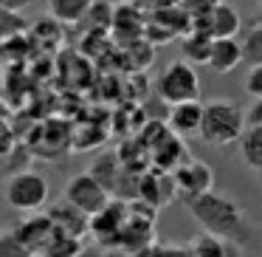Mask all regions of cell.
<instances>
[{"label": "cell", "instance_id": "obj_1", "mask_svg": "<svg viewBox=\"0 0 262 257\" xmlns=\"http://www.w3.org/2000/svg\"><path fill=\"white\" fill-rule=\"evenodd\" d=\"M186 209L192 212V218L211 234H220L223 240H231V243L239 246H251L256 238L254 226L248 223L245 212L239 209L237 201H231L223 192H206L200 198L189 201Z\"/></svg>", "mask_w": 262, "mask_h": 257}, {"label": "cell", "instance_id": "obj_2", "mask_svg": "<svg viewBox=\"0 0 262 257\" xmlns=\"http://www.w3.org/2000/svg\"><path fill=\"white\" fill-rule=\"evenodd\" d=\"M248 127V116L234 99H211L203 108L200 139L211 147H228L243 139Z\"/></svg>", "mask_w": 262, "mask_h": 257}, {"label": "cell", "instance_id": "obj_3", "mask_svg": "<svg viewBox=\"0 0 262 257\" xmlns=\"http://www.w3.org/2000/svg\"><path fill=\"white\" fill-rule=\"evenodd\" d=\"M158 96L166 105H181L189 99H200V76L192 63L175 60L158 76Z\"/></svg>", "mask_w": 262, "mask_h": 257}, {"label": "cell", "instance_id": "obj_4", "mask_svg": "<svg viewBox=\"0 0 262 257\" xmlns=\"http://www.w3.org/2000/svg\"><path fill=\"white\" fill-rule=\"evenodd\" d=\"M6 201L17 212H37L48 201V181L34 170H23L6 178Z\"/></svg>", "mask_w": 262, "mask_h": 257}, {"label": "cell", "instance_id": "obj_5", "mask_svg": "<svg viewBox=\"0 0 262 257\" xmlns=\"http://www.w3.org/2000/svg\"><path fill=\"white\" fill-rule=\"evenodd\" d=\"M110 195H113V192H110V189L104 187V184L99 181L91 170H88V172H76V175L65 184V198H68L71 204H76L82 212H88L91 218L99 215V212L110 204Z\"/></svg>", "mask_w": 262, "mask_h": 257}, {"label": "cell", "instance_id": "obj_6", "mask_svg": "<svg viewBox=\"0 0 262 257\" xmlns=\"http://www.w3.org/2000/svg\"><path fill=\"white\" fill-rule=\"evenodd\" d=\"M172 175H175L178 198H181L183 204H189V201H194V198H200V195L214 189V172H211V167L203 164V161H194V159L183 161Z\"/></svg>", "mask_w": 262, "mask_h": 257}, {"label": "cell", "instance_id": "obj_7", "mask_svg": "<svg viewBox=\"0 0 262 257\" xmlns=\"http://www.w3.org/2000/svg\"><path fill=\"white\" fill-rule=\"evenodd\" d=\"M192 29L209 31L211 37H237L243 31V20H239V12L231 3H220L209 14L192 17Z\"/></svg>", "mask_w": 262, "mask_h": 257}, {"label": "cell", "instance_id": "obj_8", "mask_svg": "<svg viewBox=\"0 0 262 257\" xmlns=\"http://www.w3.org/2000/svg\"><path fill=\"white\" fill-rule=\"evenodd\" d=\"M14 234L37 254V251H46L48 246L59 238V229H57V223L51 221V215H34V218L20 223V226L14 229Z\"/></svg>", "mask_w": 262, "mask_h": 257}, {"label": "cell", "instance_id": "obj_9", "mask_svg": "<svg viewBox=\"0 0 262 257\" xmlns=\"http://www.w3.org/2000/svg\"><path fill=\"white\" fill-rule=\"evenodd\" d=\"M48 215H51V221L57 223L59 232L68 234V238H74V240L85 238V234L91 232V221H93V218L88 215V212H82L76 204H71L68 198H62L59 204H54Z\"/></svg>", "mask_w": 262, "mask_h": 257}, {"label": "cell", "instance_id": "obj_10", "mask_svg": "<svg viewBox=\"0 0 262 257\" xmlns=\"http://www.w3.org/2000/svg\"><path fill=\"white\" fill-rule=\"evenodd\" d=\"M138 198L147 201V204L152 206H164L169 204V201L178 198V187H175V175H172L169 170H161L158 172H147V175H141V187H138Z\"/></svg>", "mask_w": 262, "mask_h": 257}, {"label": "cell", "instance_id": "obj_11", "mask_svg": "<svg viewBox=\"0 0 262 257\" xmlns=\"http://www.w3.org/2000/svg\"><path fill=\"white\" fill-rule=\"evenodd\" d=\"M203 108L206 102L200 99H189L181 105H169V116H166V125L172 127V133L178 136H200V125H203Z\"/></svg>", "mask_w": 262, "mask_h": 257}, {"label": "cell", "instance_id": "obj_12", "mask_svg": "<svg viewBox=\"0 0 262 257\" xmlns=\"http://www.w3.org/2000/svg\"><path fill=\"white\" fill-rule=\"evenodd\" d=\"M127 221H130V215H127L124 204H121V201H110L99 215H93L91 232L102 240H119L121 232H124V226H127Z\"/></svg>", "mask_w": 262, "mask_h": 257}, {"label": "cell", "instance_id": "obj_13", "mask_svg": "<svg viewBox=\"0 0 262 257\" xmlns=\"http://www.w3.org/2000/svg\"><path fill=\"white\" fill-rule=\"evenodd\" d=\"M239 63H245L243 40H237V37H214L209 68L214 71V74H231Z\"/></svg>", "mask_w": 262, "mask_h": 257}, {"label": "cell", "instance_id": "obj_14", "mask_svg": "<svg viewBox=\"0 0 262 257\" xmlns=\"http://www.w3.org/2000/svg\"><path fill=\"white\" fill-rule=\"evenodd\" d=\"M211 46H214V37L209 31H200V29H189L181 37V54L192 65H209Z\"/></svg>", "mask_w": 262, "mask_h": 257}, {"label": "cell", "instance_id": "obj_15", "mask_svg": "<svg viewBox=\"0 0 262 257\" xmlns=\"http://www.w3.org/2000/svg\"><path fill=\"white\" fill-rule=\"evenodd\" d=\"M91 172L116 195L121 178H124V172H127V164L121 161L119 153H102V155H96V161L91 164Z\"/></svg>", "mask_w": 262, "mask_h": 257}, {"label": "cell", "instance_id": "obj_16", "mask_svg": "<svg viewBox=\"0 0 262 257\" xmlns=\"http://www.w3.org/2000/svg\"><path fill=\"white\" fill-rule=\"evenodd\" d=\"M183 136H178V133H169V136L164 139L161 144H155V153H152V159H155V164L161 167V170H169V172H175L178 167L183 164V161H189L186 159V153H183V142H181Z\"/></svg>", "mask_w": 262, "mask_h": 257}, {"label": "cell", "instance_id": "obj_17", "mask_svg": "<svg viewBox=\"0 0 262 257\" xmlns=\"http://www.w3.org/2000/svg\"><path fill=\"white\" fill-rule=\"evenodd\" d=\"M93 3L96 0H48V12L57 23H65V26H74L79 20H85L91 14Z\"/></svg>", "mask_w": 262, "mask_h": 257}, {"label": "cell", "instance_id": "obj_18", "mask_svg": "<svg viewBox=\"0 0 262 257\" xmlns=\"http://www.w3.org/2000/svg\"><path fill=\"white\" fill-rule=\"evenodd\" d=\"M239 159L251 167V170L262 172V125H248L243 133V139L237 142Z\"/></svg>", "mask_w": 262, "mask_h": 257}, {"label": "cell", "instance_id": "obj_19", "mask_svg": "<svg viewBox=\"0 0 262 257\" xmlns=\"http://www.w3.org/2000/svg\"><path fill=\"white\" fill-rule=\"evenodd\" d=\"M226 246H228V240H223L220 234L203 232L189 243V257H223Z\"/></svg>", "mask_w": 262, "mask_h": 257}, {"label": "cell", "instance_id": "obj_20", "mask_svg": "<svg viewBox=\"0 0 262 257\" xmlns=\"http://www.w3.org/2000/svg\"><path fill=\"white\" fill-rule=\"evenodd\" d=\"M243 51L248 65H262V26H251L243 34Z\"/></svg>", "mask_w": 262, "mask_h": 257}, {"label": "cell", "instance_id": "obj_21", "mask_svg": "<svg viewBox=\"0 0 262 257\" xmlns=\"http://www.w3.org/2000/svg\"><path fill=\"white\" fill-rule=\"evenodd\" d=\"M29 161H31V153L23 144H20V147H12L9 153H3V172H6V178L29 170Z\"/></svg>", "mask_w": 262, "mask_h": 257}, {"label": "cell", "instance_id": "obj_22", "mask_svg": "<svg viewBox=\"0 0 262 257\" xmlns=\"http://www.w3.org/2000/svg\"><path fill=\"white\" fill-rule=\"evenodd\" d=\"M0 37H3V43L6 40H12V37H17L14 31H23L26 29V20L17 14V9H9V6H3V12H0Z\"/></svg>", "mask_w": 262, "mask_h": 257}, {"label": "cell", "instance_id": "obj_23", "mask_svg": "<svg viewBox=\"0 0 262 257\" xmlns=\"http://www.w3.org/2000/svg\"><path fill=\"white\" fill-rule=\"evenodd\" d=\"M0 257H34V251H31L14 232H6L3 240H0Z\"/></svg>", "mask_w": 262, "mask_h": 257}, {"label": "cell", "instance_id": "obj_24", "mask_svg": "<svg viewBox=\"0 0 262 257\" xmlns=\"http://www.w3.org/2000/svg\"><path fill=\"white\" fill-rule=\"evenodd\" d=\"M223 0H181V6L186 9L192 17H200V14H209L211 9H217Z\"/></svg>", "mask_w": 262, "mask_h": 257}, {"label": "cell", "instance_id": "obj_25", "mask_svg": "<svg viewBox=\"0 0 262 257\" xmlns=\"http://www.w3.org/2000/svg\"><path fill=\"white\" fill-rule=\"evenodd\" d=\"M245 91L251 96H262V65H251L248 76H245Z\"/></svg>", "mask_w": 262, "mask_h": 257}, {"label": "cell", "instance_id": "obj_26", "mask_svg": "<svg viewBox=\"0 0 262 257\" xmlns=\"http://www.w3.org/2000/svg\"><path fill=\"white\" fill-rule=\"evenodd\" d=\"M152 257H189V246L181 249V246H155Z\"/></svg>", "mask_w": 262, "mask_h": 257}, {"label": "cell", "instance_id": "obj_27", "mask_svg": "<svg viewBox=\"0 0 262 257\" xmlns=\"http://www.w3.org/2000/svg\"><path fill=\"white\" fill-rule=\"evenodd\" d=\"M245 116H248V125H262V96H254V102L245 110Z\"/></svg>", "mask_w": 262, "mask_h": 257}, {"label": "cell", "instance_id": "obj_28", "mask_svg": "<svg viewBox=\"0 0 262 257\" xmlns=\"http://www.w3.org/2000/svg\"><path fill=\"white\" fill-rule=\"evenodd\" d=\"M223 257H243V254H239V243H231V240H228L226 254H223Z\"/></svg>", "mask_w": 262, "mask_h": 257}, {"label": "cell", "instance_id": "obj_29", "mask_svg": "<svg viewBox=\"0 0 262 257\" xmlns=\"http://www.w3.org/2000/svg\"><path fill=\"white\" fill-rule=\"evenodd\" d=\"M254 23H256V26H262V9L256 12V20H254Z\"/></svg>", "mask_w": 262, "mask_h": 257}, {"label": "cell", "instance_id": "obj_30", "mask_svg": "<svg viewBox=\"0 0 262 257\" xmlns=\"http://www.w3.org/2000/svg\"><path fill=\"white\" fill-rule=\"evenodd\" d=\"M256 3H259V6H262V0H256Z\"/></svg>", "mask_w": 262, "mask_h": 257}]
</instances>
